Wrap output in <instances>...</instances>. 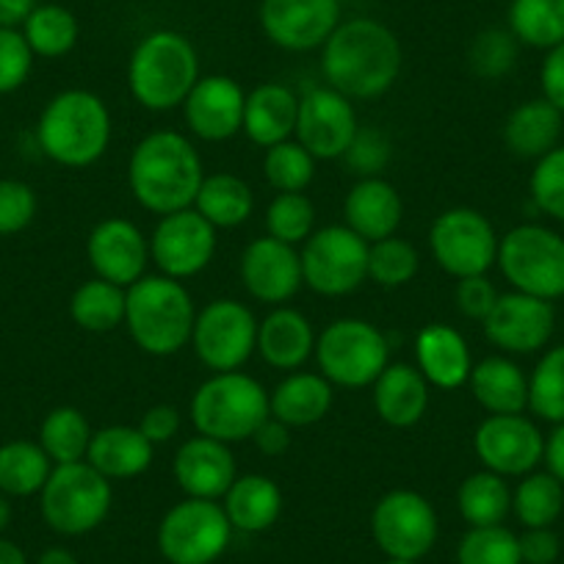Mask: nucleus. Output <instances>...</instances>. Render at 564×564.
<instances>
[{"label": "nucleus", "instance_id": "393cba45", "mask_svg": "<svg viewBox=\"0 0 564 564\" xmlns=\"http://www.w3.org/2000/svg\"><path fill=\"white\" fill-rule=\"evenodd\" d=\"M318 333L311 318L289 305L274 307L258 324V355L274 371H302L305 362L316 355Z\"/></svg>", "mask_w": 564, "mask_h": 564}, {"label": "nucleus", "instance_id": "9b49d317", "mask_svg": "<svg viewBox=\"0 0 564 564\" xmlns=\"http://www.w3.org/2000/svg\"><path fill=\"white\" fill-rule=\"evenodd\" d=\"M368 247L346 225H327L313 230L302 243V276L305 285L318 296H349L368 282Z\"/></svg>", "mask_w": 564, "mask_h": 564}, {"label": "nucleus", "instance_id": "c03bdc74", "mask_svg": "<svg viewBox=\"0 0 564 564\" xmlns=\"http://www.w3.org/2000/svg\"><path fill=\"white\" fill-rule=\"evenodd\" d=\"M318 161L296 139L280 141L263 155V177L276 194L307 192L316 177Z\"/></svg>", "mask_w": 564, "mask_h": 564}, {"label": "nucleus", "instance_id": "bb28decb", "mask_svg": "<svg viewBox=\"0 0 564 564\" xmlns=\"http://www.w3.org/2000/svg\"><path fill=\"white\" fill-rule=\"evenodd\" d=\"M430 390L432 384L423 379L415 362H388V368L371 384L373 410L379 421L393 430H410L430 410Z\"/></svg>", "mask_w": 564, "mask_h": 564}, {"label": "nucleus", "instance_id": "2eb2a0df", "mask_svg": "<svg viewBox=\"0 0 564 564\" xmlns=\"http://www.w3.org/2000/svg\"><path fill=\"white\" fill-rule=\"evenodd\" d=\"M219 230L194 208L161 216L150 232V263L172 280H192L203 274L216 258Z\"/></svg>", "mask_w": 564, "mask_h": 564}, {"label": "nucleus", "instance_id": "ea45409f", "mask_svg": "<svg viewBox=\"0 0 564 564\" xmlns=\"http://www.w3.org/2000/svg\"><path fill=\"white\" fill-rule=\"evenodd\" d=\"M512 512L523 529H551L564 512V485L547 470H531L512 490Z\"/></svg>", "mask_w": 564, "mask_h": 564}, {"label": "nucleus", "instance_id": "dca6fc26", "mask_svg": "<svg viewBox=\"0 0 564 564\" xmlns=\"http://www.w3.org/2000/svg\"><path fill=\"white\" fill-rule=\"evenodd\" d=\"M474 454L485 470L503 479H523L545 459V435L523 412L487 415L474 432Z\"/></svg>", "mask_w": 564, "mask_h": 564}, {"label": "nucleus", "instance_id": "de8ad7c7", "mask_svg": "<svg viewBox=\"0 0 564 564\" xmlns=\"http://www.w3.org/2000/svg\"><path fill=\"white\" fill-rule=\"evenodd\" d=\"M457 564H523L518 534L503 523L468 529L457 545Z\"/></svg>", "mask_w": 564, "mask_h": 564}, {"label": "nucleus", "instance_id": "4c0bfd02", "mask_svg": "<svg viewBox=\"0 0 564 564\" xmlns=\"http://www.w3.org/2000/svg\"><path fill=\"white\" fill-rule=\"evenodd\" d=\"M507 29L534 51H553L564 42V0H512Z\"/></svg>", "mask_w": 564, "mask_h": 564}, {"label": "nucleus", "instance_id": "7c9ffc66", "mask_svg": "<svg viewBox=\"0 0 564 564\" xmlns=\"http://www.w3.org/2000/svg\"><path fill=\"white\" fill-rule=\"evenodd\" d=\"M468 388L487 415H518L529 410V373L509 355H490L474 362Z\"/></svg>", "mask_w": 564, "mask_h": 564}, {"label": "nucleus", "instance_id": "0eeeda50", "mask_svg": "<svg viewBox=\"0 0 564 564\" xmlns=\"http://www.w3.org/2000/svg\"><path fill=\"white\" fill-rule=\"evenodd\" d=\"M318 373L333 388L362 390L377 382L390 362V340L366 318H335L316 338Z\"/></svg>", "mask_w": 564, "mask_h": 564}, {"label": "nucleus", "instance_id": "412c9836", "mask_svg": "<svg viewBox=\"0 0 564 564\" xmlns=\"http://www.w3.org/2000/svg\"><path fill=\"white\" fill-rule=\"evenodd\" d=\"M86 258L95 276L130 289L148 274L150 238L135 221L124 216H106L86 238Z\"/></svg>", "mask_w": 564, "mask_h": 564}, {"label": "nucleus", "instance_id": "72a5a7b5", "mask_svg": "<svg viewBox=\"0 0 564 564\" xmlns=\"http://www.w3.org/2000/svg\"><path fill=\"white\" fill-rule=\"evenodd\" d=\"M194 210L208 219L216 230H232L252 219L254 192L243 177L232 172H214V175H205L194 199Z\"/></svg>", "mask_w": 564, "mask_h": 564}, {"label": "nucleus", "instance_id": "a211bd4d", "mask_svg": "<svg viewBox=\"0 0 564 564\" xmlns=\"http://www.w3.org/2000/svg\"><path fill=\"white\" fill-rule=\"evenodd\" d=\"M260 29L280 51H322L340 25V0H260Z\"/></svg>", "mask_w": 564, "mask_h": 564}, {"label": "nucleus", "instance_id": "b1692460", "mask_svg": "<svg viewBox=\"0 0 564 564\" xmlns=\"http://www.w3.org/2000/svg\"><path fill=\"white\" fill-rule=\"evenodd\" d=\"M415 368L437 390H459L474 371V355L457 327L432 322L415 335Z\"/></svg>", "mask_w": 564, "mask_h": 564}, {"label": "nucleus", "instance_id": "f8f14e48", "mask_svg": "<svg viewBox=\"0 0 564 564\" xmlns=\"http://www.w3.org/2000/svg\"><path fill=\"white\" fill-rule=\"evenodd\" d=\"M426 241H430L432 260L448 276L463 280V276L487 274L496 265L501 236L481 210L459 205L435 216Z\"/></svg>", "mask_w": 564, "mask_h": 564}, {"label": "nucleus", "instance_id": "8fccbe9b", "mask_svg": "<svg viewBox=\"0 0 564 564\" xmlns=\"http://www.w3.org/2000/svg\"><path fill=\"white\" fill-rule=\"evenodd\" d=\"M390 159H393V144L388 135L379 128H360L340 161L357 181H362V177H382Z\"/></svg>", "mask_w": 564, "mask_h": 564}, {"label": "nucleus", "instance_id": "2f4dec72", "mask_svg": "<svg viewBox=\"0 0 564 564\" xmlns=\"http://www.w3.org/2000/svg\"><path fill=\"white\" fill-rule=\"evenodd\" d=\"M564 133V113L545 97H534L509 111L503 122V144L523 161H540L558 148Z\"/></svg>", "mask_w": 564, "mask_h": 564}, {"label": "nucleus", "instance_id": "39448f33", "mask_svg": "<svg viewBox=\"0 0 564 564\" xmlns=\"http://www.w3.org/2000/svg\"><path fill=\"white\" fill-rule=\"evenodd\" d=\"M194 296L186 282L166 274H144L128 289L124 327L130 340L150 357H172L192 344Z\"/></svg>", "mask_w": 564, "mask_h": 564}, {"label": "nucleus", "instance_id": "0e129e2a", "mask_svg": "<svg viewBox=\"0 0 564 564\" xmlns=\"http://www.w3.org/2000/svg\"><path fill=\"white\" fill-rule=\"evenodd\" d=\"M12 518H14L12 498L0 492V536H3V531H7L9 525H12Z\"/></svg>", "mask_w": 564, "mask_h": 564}, {"label": "nucleus", "instance_id": "3c124183", "mask_svg": "<svg viewBox=\"0 0 564 564\" xmlns=\"http://www.w3.org/2000/svg\"><path fill=\"white\" fill-rule=\"evenodd\" d=\"M34 51L20 29H0V95L23 89L34 69Z\"/></svg>", "mask_w": 564, "mask_h": 564}, {"label": "nucleus", "instance_id": "473e14b6", "mask_svg": "<svg viewBox=\"0 0 564 564\" xmlns=\"http://www.w3.org/2000/svg\"><path fill=\"white\" fill-rule=\"evenodd\" d=\"M282 490L274 479L263 474H238L230 490L221 498L232 531L241 534H263L280 520Z\"/></svg>", "mask_w": 564, "mask_h": 564}, {"label": "nucleus", "instance_id": "bf43d9fd", "mask_svg": "<svg viewBox=\"0 0 564 564\" xmlns=\"http://www.w3.org/2000/svg\"><path fill=\"white\" fill-rule=\"evenodd\" d=\"M542 463L547 465V474H553L564 485V423H556L551 435L545 437V459Z\"/></svg>", "mask_w": 564, "mask_h": 564}, {"label": "nucleus", "instance_id": "c9c22d12", "mask_svg": "<svg viewBox=\"0 0 564 564\" xmlns=\"http://www.w3.org/2000/svg\"><path fill=\"white\" fill-rule=\"evenodd\" d=\"M53 463L36 441H9L0 446V492L9 498L40 496Z\"/></svg>", "mask_w": 564, "mask_h": 564}, {"label": "nucleus", "instance_id": "09e8293b", "mask_svg": "<svg viewBox=\"0 0 564 564\" xmlns=\"http://www.w3.org/2000/svg\"><path fill=\"white\" fill-rule=\"evenodd\" d=\"M529 194L536 210L564 225V144L534 161L529 177Z\"/></svg>", "mask_w": 564, "mask_h": 564}, {"label": "nucleus", "instance_id": "5fc2aeb1", "mask_svg": "<svg viewBox=\"0 0 564 564\" xmlns=\"http://www.w3.org/2000/svg\"><path fill=\"white\" fill-rule=\"evenodd\" d=\"M135 426L153 446H166L181 432V410L172 404H153L141 412V421Z\"/></svg>", "mask_w": 564, "mask_h": 564}, {"label": "nucleus", "instance_id": "6ab92c4d", "mask_svg": "<svg viewBox=\"0 0 564 564\" xmlns=\"http://www.w3.org/2000/svg\"><path fill=\"white\" fill-rule=\"evenodd\" d=\"M485 338L490 340L501 355H536L545 349L556 329V311L551 302L536 296L507 291L498 296L490 316L481 322Z\"/></svg>", "mask_w": 564, "mask_h": 564}, {"label": "nucleus", "instance_id": "aec40b11", "mask_svg": "<svg viewBox=\"0 0 564 564\" xmlns=\"http://www.w3.org/2000/svg\"><path fill=\"white\" fill-rule=\"evenodd\" d=\"M238 276H241L243 291L254 302L271 307L291 302L305 285L300 249L271 236L254 238L243 247L241 260H238Z\"/></svg>", "mask_w": 564, "mask_h": 564}, {"label": "nucleus", "instance_id": "58836bf2", "mask_svg": "<svg viewBox=\"0 0 564 564\" xmlns=\"http://www.w3.org/2000/svg\"><path fill=\"white\" fill-rule=\"evenodd\" d=\"M95 430L89 426V417L78 406H53L40 423V446L51 457L53 465L84 463L89 454V443Z\"/></svg>", "mask_w": 564, "mask_h": 564}, {"label": "nucleus", "instance_id": "c85d7f7f", "mask_svg": "<svg viewBox=\"0 0 564 564\" xmlns=\"http://www.w3.org/2000/svg\"><path fill=\"white\" fill-rule=\"evenodd\" d=\"M335 404V388L318 371H291L269 393L271 417L291 430L316 426Z\"/></svg>", "mask_w": 564, "mask_h": 564}, {"label": "nucleus", "instance_id": "423d86ee", "mask_svg": "<svg viewBox=\"0 0 564 564\" xmlns=\"http://www.w3.org/2000/svg\"><path fill=\"white\" fill-rule=\"evenodd\" d=\"M197 435L236 446L252 441L260 423L271 415L269 390L243 371L210 373L188 404Z\"/></svg>", "mask_w": 564, "mask_h": 564}, {"label": "nucleus", "instance_id": "680f3d73", "mask_svg": "<svg viewBox=\"0 0 564 564\" xmlns=\"http://www.w3.org/2000/svg\"><path fill=\"white\" fill-rule=\"evenodd\" d=\"M36 564H78V556H75L69 547L53 545V547H47V551L40 553Z\"/></svg>", "mask_w": 564, "mask_h": 564}, {"label": "nucleus", "instance_id": "49530a36", "mask_svg": "<svg viewBox=\"0 0 564 564\" xmlns=\"http://www.w3.org/2000/svg\"><path fill=\"white\" fill-rule=\"evenodd\" d=\"M520 56V42L509 29H485L474 36L468 47L470 73L481 80L507 78Z\"/></svg>", "mask_w": 564, "mask_h": 564}, {"label": "nucleus", "instance_id": "20e7f679", "mask_svg": "<svg viewBox=\"0 0 564 564\" xmlns=\"http://www.w3.org/2000/svg\"><path fill=\"white\" fill-rule=\"evenodd\" d=\"M199 78V53L181 31H150L128 58L130 95L153 113L181 108Z\"/></svg>", "mask_w": 564, "mask_h": 564}, {"label": "nucleus", "instance_id": "4d7b16f0", "mask_svg": "<svg viewBox=\"0 0 564 564\" xmlns=\"http://www.w3.org/2000/svg\"><path fill=\"white\" fill-rule=\"evenodd\" d=\"M542 97L564 113V42L545 53V62L540 67Z\"/></svg>", "mask_w": 564, "mask_h": 564}, {"label": "nucleus", "instance_id": "7ed1b4c3", "mask_svg": "<svg viewBox=\"0 0 564 564\" xmlns=\"http://www.w3.org/2000/svg\"><path fill=\"white\" fill-rule=\"evenodd\" d=\"M111 135L113 122L106 100L86 89L58 91L36 119L42 155L64 170L95 166L111 148Z\"/></svg>", "mask_w": 564, "mask_h": 564}, {"label": "nucleus", "instance_id": "f704fd0d", "mask_svg": "<svg viewBox=\"0 0 564 564\" xmlns=\"http://www.w3.org/2000/svg\"><path fill=\"white\" fill-rule=\"evenodd\" d=\"M124 305H128V289L91 276L80 282L69 296V318L84 333H113L124 327Z\"/></svg>", "mask_w": 564, "mask_h": 564}, {"label": "nucleus", "instance_id": "9d476101", "mask_svg": "<svg viewBox=\"0 0 564 564\" xmlns=\"http://www.w3.org/2000/svg\"><path fill=\"white\" fill-rule=\"evenodd\" d=\"M230 540L232 525L219 501L183 498L159 523V551L170 564H214Z\"/></svg>", "mask_w": 564, "mask_h": 564}, {"label": "nucleus", "instance_id": "6e6552de", "mask_svg": "<svg viewBox=\"0 0 564 564\" xmlns=\"http://www.w3.org/2000/svg\"><path fill=\"white\" fill-rule=\"evenodd\" d=\"M111 481L89 463L53 465L51 479L40 492L42 520L62 536L91 534L111 512Z\"/></svg>", "mask_w": 564, "mask_h": 564}, {"label": "nucleus", "instance_id": "5701e85b", "mask_svg": "<svg viewBox=\"0 0 564 564\" xmlns=\"http://www.w3.org/2000/svg\"><path fill=\"white\" fill-rule=\"evenodd\" d=\"M172 476L186 498H205V501H221L238 479V465L232 448L214 437L194 435L177 446L172 459Z\"/></svg>", "mask_w": 564, "mask_h": 564}, {"label": "nucleus", "instance_id": "a18cd8bd", "mask_svg": "<svg viewBox=\"0 0 564 564\" xmlns=\"http://www.w3.org/2000/svg\"><path fill=\"white\" fill-rule=\"evenodd\" d=\"M265 236L291 247H302L316 230V205L305 192L274 194L265 208Z\"/></svg>", "mask_w": 564, "mask_h": 564}, {"label": "nucleus", "instance_id": "13d9d810", "mask_svg": "<svg viewBox=\"0 0 564 564\" xmlns=\"http://www.w3.org/2000/svg\"><path fill=\"white\" fill-rule=\"evenodd\" d=\"M252 443L263 457H282L291 448V426L269 415L252 435Z\"/></svg>", "mask_w": 564, "mask_h": 564}, {"label": "nucleus", "instance_id": "f3484780", "mask_svg": "<svg viewBox=\"0 0 564 564\" xmlns=\"http://www.w3.org/2000/svg\"><path fill=\"white\" fill-rule=\"evenodd\" d=\"M355 100L327 84L305 91L300 97V117H296L294 139L316 161H340L349 150L351 139L360 130Z\"/></svg>", "mask_w": 564, "mask_h": 564}, {"label": "nucleus", "instance_id": "4468645a", "mask_svg": "<svg viewBox=\"0 0 564 564\" xmlns=\"http://www.w3.org/2000/svg\"><path fill=\"white\" fill-rule=\"evenodd\" d=\"M371 536L388 558L421 562L441 536V520L426 496L415 490H390L373 503Z\"/></svg>", "mask_w": 564, "mask_h": 564}, {"label": "nucleus", "instance_id": "603ef678", "mask_svg": "<svg viewBox=\"0 0 564 564\" xmlns=\"http://www.w3.org/2000/svg\"><path fill=\"white\" fill-rule=\"evenodd\" d=\"M40 199L23 181H0V236H18L36 219Z\"/></svg>", "mask_w": 564, "mask_h": 564}, {"label": "nucleus", "instance_id": "1a4fd4ad", "mask_svg": "<svg viewBox=\"0 0 564 564\" xmlns=\"http://www.w3.org/2000/svg\"><path fill=\"white\" fill-rule=\"evenodd\" d=\"M496 265L512 291L545 302L564 296V238L551 227H512L501 236Z\"/></svg>", "mask_w": 564, "mask_h": 564}, {"label": "nucleus", "instance_id": "a878e982", "mask_svg": "<svg viewBox=\"0 0 564 564\" xmlns=\"http://www.w3.org/2000/svg\"><path fill=\"white\" fill-rule=\"evenodd\" d=\"M404 221V203L399 188L384 177H362L344 199V225L362 241L373 243L399 232Z\"/></svg>", "mask_w": 564, "mask_h": 564}, {"label": "nucleus", "instance_id": "cd10ccee", "mask_svg": "<svg viewBox=\"0 0 564 564\" xmlns=\"http://www.w3.org/2000/svg\"><path fill=\"white\" fill-rule=\"evenodd\" d=\"M296 117H300L296 91L291 86L269 80V84H260L252 91H247L241 133L252 141L254 148L269 150L280 141L294 139Z\"/></svg>", "mask_w": 564, "mask_h": 564}, {"label": "nucleus", "instance_id": "69168bd1", "mask_svg": "<svg viewBox=\"0 0 564 564\" xmlns=\"http://www.w3.org/2000/svg\"><path fill=\"white\" fill-rule=\"evenodd\" d=\"M384 564H417V562H410V558H388Z\"/></svg>", "mask_w": 564, "mask_h": 564}, {"label": "nucleus", "instance_id": "f257e3e1", "mask_svg": "<svg viewBox=\"0 0 564 564\" xmlns=\"http://www.w3.org/2000/svg\"><path fill=\"white\" fill-rule=\"evenodd\" d=\"M404 53L393 29L373 18L340 20L322 47V75L349 100H377L401 75Z\"/></svg>", "mask_w": 564, "mask_h": 564}, {"label": "nucleus", "instance_id": "6e6d98bb", "mask_svg": "<svg viewBox=\"0 0 564 564\" xmlns=\"http://www.w3.org/2000/svg\"><path fill=\"white\" fill-rule=\"evenodd\" d=\"M518 542L523 564H553L562 553V540L553 529H525Z\"/></svg>", "mask_w": 564, "mask_h": 564}, {"label": "nucleus", "instance_id": "052dcab7", "mask_svg": "<svg viewBox=\"0 0 564 564\" xmlns=\"http://www.w3.org/2000/svg\"><path fill=\"white\" fill-rule=\"evenodd\" d=\"M36 9V0H0V29H18Z\"/></svg>", "mask_w": 564, "mask_h": 564}, {"label": "nucleus", "instance_id": "4be33fe9", "mask_svg": "<svg viewBox=\"0 0 564 564\" xmlns=\"http://www.w3.org/2000/svg\"><path fill=\"white\" fill-rule=\"evenodd\" d=\"M247 91L230 75H203L183 100V122L199 141H230L243 128Z\"/></svg>", "mask_w": 564, "mask_h": 564}, {"label": "nucleus", "instance_id": "ddd939ff", "mask_svg": "<svg viewBox=\"0 0 564 564\" xmlns=\"http://www.w3.org/2000/svg\"><path fill=\"white\" fill-rule=\"evenodd\" d=\"M258 324L252 307L221 296L197 311L188 346L208 371H241L258 349Z\"/></svg>", "mask_w": 564, "mask_h": 564}, {"label": "nucleus", "instance_id": "c756f323", "mask_svg": "<svg viewBox=\"0 0 564 564\" xmlns=\"http://www.w3.org/2000/svg\"><path fill=\"white\" fill-rule=\"evenodd\" d=\"M155 446L141 435L139 426H102L91 435L86 463L106 476L108 481H128L141 476L153 465Z\"/></svg>", "mask_w": 564, "mask_h": 564}, {"label": "nucleus", "instance_id": "e2e57ef3", "mask_svg": "<svg viewBox=\"0 0 564 564\" xmlns=\"http://www.w3.org/2000/svg\"><path fill=\"white\" fill-rule=\"evenodd\" d=\"M0 564H29V556L18 542L0 536Z\"/></svg>", "mask_w": 564, "mask_h": 564}, {"label": "nucleus", "instance_id": "e433bc0d", "mask_svg": "<svg viewBox=\"0 0 564 564\" xmlns=\"http://www.w3.org/2000/svg\"><path fill=\"white\" fill-rule=\"evenodd\" d=\"M457 509L470 529L501 525L512 512V487L492 470H476L459 485Z\"/></svg>", "mask_w": 564, "mask_h": 564}, {"label": "nucleus", "instance_id": "f03ea898", "mask_svg": "<svg viewBox=\"0 0 564 564\" xmlns=\"http://www.w3.org/2000/svg\"><path fill=\"white\" fill-rule=\"evenodd\" d=\"M205 166L194 141L181 130H153L128 159V188L148 214L170 216L194 208Z\"/></svg>", "mask_w": 564, "mask_h": 564}, {"label": "nucleus", "instance_id": "37998d69", "mask_svg": "<svg viewBox=\"0 0 564 564\" xmlns=\"http://www.w3.org/2000/svg\"><path fill=\"white\" fill-rule=\"evenodd\" d=\"M529 410L553 426L564 423V344L547 349L529 373Z\"/></svg>", "mask_w": 564, "mask_h": 564}, {"label": "nucleus", "instance_id": "a19ab883", "mask_svg": "<svg viewBox=\"0 0 564 564\" xmlns=\"http://www.w3.org/2000/svg\"><path fill=\"white\" fill-rule=\"evenodd\" d=\"M23 36L34 56L62 58L75 51L80 36L78 18L58 3H36L34 12L25 18Z\"/></svg>", "mask_w": 564, "mask_h": 564}, {"label": "nucleus", "instance_id": "79ce46f5", "mask_svg": "<svg viewBox=\"0 0 564 564\" xmlns=\"http://www.w3.org/2000/svg\"><path fill=\"white\" fill-rule=\"evenodd\" d=\"M421 271V252L399 232L368 247V280L384 291L404 289Z\"/></svg>", "mask_w": 564, "mask_h": 564}, {"label": "nucleus", "instance_id": "864d4df0", "mask_svg": "<svg viewBox=\"0 0 564 564\" xmlns=\"http://www.w3.org/2000/svg\"><path fill=\"white\" fill-rule=\"evenodd\" d=\"M498 296L501 294H498V289L487 274L463 276V280H457V289H454V305L465 318L481 324L496 307Z\"/></svg>", "mask_w": 564, "mask_h": 564}]
</instances>
